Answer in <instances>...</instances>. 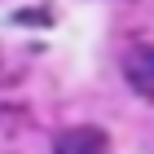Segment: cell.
Returning a JSON list of instances; mask_svg holds the SVG:
<instances>
[{
  "instance_id": "obj_1",
  "label": "cell",
  "mask_w": 154,
  "mask_h": 154,
  "mask_svg": "<svg viewBox=\"0 0 154 154\" xmlns=\"http://www.w3.org/2000/svg\"><path fill=\"white\" fill-rule=\"evenodd\" d=\"M110 150V137L93 123H84V128H66L53 137V154H106Z\"/></svg>"
}]
</instances>
